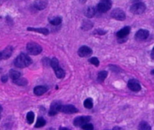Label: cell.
<instances>
[{
    "label": "cell",
    "mask_w": 154,
    "mask_h": 130,
    "mask_svg": "<svg viewBox=\"0 0 154 130\" xmlns=\"http://www.w3.org/2000/svg\"><path fill=\"white\" fill-rule=\"evenodd\" d=\"M32 60L29 56L24 53H21L19 54L14 60V66L18 68H24V67H28L32 63Z\"/></svg>",
    "instance_id": "cell-1"
},
{
    "label": "cell",
    "mask_w": 154,
    "mask_h": 130,
    "mask_svg": "<svg viewBox=\"0 0 154 130\" xmlns=\"http://www.w3.org/2000/svg\"><path fill=\"white\" fill-rule=\"evenodd\" d=\"M26 50L29 54H32V55H37L42 52V48L35 42H29L26 45Z\"/></svg>",
    "instance_id": "cell-2"
},
{
    "label": "cell",
    "mask_w": 154,
    "mask_h": 130,
    "mask_svg": "<svg viewBox=\"0 0 154 130\" xmlns=\"http://www.w3.org/2000/svg\"><path fill=\"white\" fill-rule=\"evenodd\" d=\"M112 7L111 0H100L97 5V11L100 13H105L109 11Z\"/></svg>",
    "instance_id": "cell-3"
},
{
    "label": "cell",
    "mask_w": 154,
    "mask_h": 130,
    "mask_svg": "<svg viewBox=\"0 0 154 130\" xmlns=\"http://www.w3.org/2000/svg\"><path fill=\"white\" fill-rule=\"evenodd\" d=\"M146 10V5L143 2H137L134 4L130 8V11L134 14H141Z\"/></svg>",
    "instance_id": "cell-4"
},
{
    "label": "cell",
    "mask_w": 154,
    "mask_h": 130,
    "mask_svg": "<svg viewBox=\"0 0 154 130\" xmlns=\"http://www.w3.org/2000/svg\"><path fill=\"white\" fill-rule=\"evenodd\" d=\"M111 16L117 20H124L125 19V14L120 8H116L111 12Z\"/></svg>",
    "instance_id": "cell-5"
},
{
    "label": "cell",
    "mask_w": 154,
    "mask_h": 130,
    "mask_svg": "<svg viewBox=\"0 0 154 130\" xmlns=\"http://www.w3.org/2000/svg\"><path fill=\"white\" fill-rule=\"evenodd\" d=\"M59 112L65 113H75L78 112V109L73 105L68 104V105H60L59 108Z\"/></svg>",
    "instance_id": "cell-6"
},
{
    "label": "cell",
    "mask_w": 154,
    "mask_h": 130,
    "mask_svg": "<svg viewBox=\"0 0 154 130\" xmlns=\"http://www.w3.org/2000/svg\"><path fill=\"white\" fill-rule=\"evenodd\" d=\"M91 120V117L90 116H79V117L75 118L73 121V125L75 126H81L85 125V124L89 122Z\"/></svg>",
    "instance_id": "cell-7"
},
{
    "label": "cell",
    "mask_w": 154,
    "mask_h": 130,
    "mask_svg": "<svg viewBox=\"0 0 154 130\" xmlns=\"http://www.w3.org/2000/svg\"><path fill=\"white\" fill-rule=\"evenodd\" d=\"M128 87L133 91H139L141 89L140 83L136 79H130L128 82Z\"/></svg>",
    "instance_id": "cell-8"
},
{
    "label": "cell",
    "mask_w": 154,
    "mask_h": 130,
    "mask_svg": "<svg viewBox=\"0 0 154 130\" xmlns=\"http://www.w3.org/2000/svg\"><path fill=\"white\" fill-rule=\"evenodd\" d=\"M91 54H92L91 48L86 46V45H84V46L79 48V51H78V54L80 57H89L90 55H91Z\"/></svg>",
    "instance_id": "cell-9"
},
{
    "label": "cell",
    "mask_w": 154,
    "mask_h": 130,
    "mask_svg": "<svg viewBox=\"0 0 154 130\" xmlns=\"http://www.w3.org/2000/svg\"><path fill=\"white\" fill-rule=\"evenodd\" d=\"M60 105H61V104H60V101H54L51 104L49 112H48L49 116H54V115L57 114L59 112V108H60Z\"/></svg>",
    "instance_id": "cell-10"
},
{
    "label": "cell",
    "mask_w": 154,
    "mask_h": 130,
    "mask_svg": "<svg viewBox=\"0 0 154 130\" xmlns=\"http://www.w3.org/2000/svg\"><path fill=\"white\" fill-rule=\"evenodd\" d=\"M149 31L146 30V29H139L135 34V39H139V40H144L146 39L149 36Z\"/></svg>",
    "instance_id": "cell-11"
},
{
    "label": "cell",
    "mask_w": 154,
    "mask_h": 130,
    "mask_svg": "<svg viewBox=\"0 0 154 130\" xmlns=\"http://www.w3.org/2000/svg\"><path fill=\"white\" fill-rule=\"evenodd\" d=\"M130 31H131V27L130 26H125V27H123L116 32V36H117L119 39H124V38L126 37L129 34Z\"/></svg>",
    "instance_id": "cell-12"
},
{
    "label": "cell",
    "mask_w": 154,
    "mask_h": 130,
    "mask_svg": "<svg viewBox=\"0 0 154 130\" xmlns=\"http://www.w3.org/2000/svg\"><path fill=\"white\" fill-rule=\"evenodd\" d=\"M13 52V48L11 46H8L5 49L1 51V54H2V59H8L11 56Z\"/></svg>",
    "instance_id": "cell-13"
},
{
    "label": "cell",
    "mask_w": 154,
    "mask_h": 130,
    "mask_svg": "<svg viewBox=\"0 0 154 130\" xmlns=\"http://www.w3.org/2000/svg\"><path fill=\"white\" fill-rule=\"evenodd\" d=\"M47 90H48V88L45 86H43V85H38V86L34 88L33 92L36 95H42V94H45Z\"/></svg>",
    "instance_id": "cell-14"
},
{
    "label": "cell",
    "mask_w": 154,
    "mask_h": 130,
    "mask_svg": "<svg viewBox=\"0 0 154 130\" xmlns=\"http://www.w3.org/2000/svg\"><path fill=\"white\" fill-rule=\"evenodd\" d=\"M48 2L45 0H38L34 3V7L38 10H42L46 8Z\"/></svg>",
    "instance_id": "cell-15"
},
{
    "label": "cell",
    "mask_w": 154,
    "mask_h": 130,
    "mask_svg": "<svg viewBox=\"0 0 154 130\" xmlns=\"http://www.w3.org/2000/svg\"><path fill=\"white\" fill-rule=\"evenodd\" d=\"M28 31H34V32H39L44 35H48L49 33V31L47 28H33V27H28Z\"/></svg>",
    "instance_id": "cell-16"
},
{
    "label": "cell",
    "mask_w": 154,
    "mask_h": 130,
    "mask_svg": "<svg viewBox=\"0 0 154 130\" xmlns=\"http://www.w3.org/2000/svg\"><path fill=\"white\" fill-rule=\"evenodd\" d=\"M87 17H92L96 14V9L94 7H88L84 11Z\"/></svg>",
    "instance_id": "cell-17"
},
{
    "label": "cell",
    "mask_w": 154,
    "mask_h": 130,
    "mask_svg": "<svg viewBox=\"0 0 154 130\" xmlns=\"http://www.w3.org/2000/svg\"><path fill=\"white\" fill-rule=\"evenodd\" d=\"M54 73H55L56 76H57V78H59V79H62V78L64 77L65 72H64V70H63V69L60 67V66L57 67H56L55 69H54Z\"/></svg>",
    "instance_id": "cell-18"
},
{
    "label": "cell",
    "mask_w": 154,
    "mask_h": 130,
    "mask_svg": "<svg viewBox=\"0 0 154 130\" xmlns=\"http://www.w3.org/2000/svg\"><path fill=\"white\" fill-rule=\"evenodd\" d=\"M107 75L108 73L106 70H103V71L99 72L98 75H97V81L100 82H103V81L105 80V79L106 78V76H107Z\"/></svg>",
    "instance_id": "cell-19"
},
{
    "label": "cell",
    "mask_w": 154,
    "mask_h": 130,
    "mask_svg": "<svg viewBox=\"0 0 154 130\" xmlns=\"http://www.w3.org/2000/svg\"><path fill=\"white\" fill-rule=\"evenodd\" d=\"M9 76L13 79V80H15V79L20 77V73L17 71V70H11L9 71Z\"/></svg>",
    "instance_id": "cell-20"
},
{
    "label": "cell",
    "mask_w": 154,
    "mask_h": 130,
    "mask_svg": "<svg viewBox=\"0 0 154 130\" xmlns=\"http://www.w3.org/2000/svg\"><path fill=\"white\" fill-rule=\"evenodd\" d=\"M45 124H46V121L43 117H38L35 125V128H40V127L44 126Z\"/></svg>",
    "instance_id": "cell-21"
},
{
    "label": "cell",
    "mask_w": 154,
    "mask_h": 130,
    "mask_svg": "<svg viewBox=\"0 0 154 130\" xmlns=\"http://www.w3.org/2000/svg\"><path fill=\"white\" fill-rule=\"evenodd\" d=\"M138 130H151V127L149 124L145 121H142L138 126Z\"/></svg>",
    "instance_id": "cell-22"
},
{
    "label": "cell",
    "mask_w": 154,
    "mask_h": 130,
    "mask_svg": "<svg viewBox=\"0 0 154 130\" xmlns=\"http://www.w3.org/2000/svg\"><path fill=\"white\" fill-rule=\"evenodd\" d=\"M50 23L52 25H54V26H57V25L60 24L62 22V18L60 17H54V18L51 19V20H49Z\"/></svg>",
    "instance_id": "cell-23"
},
{
    "label": "cell",
    "mask_w": 154,
    "mask_h": 130,
    "mask_svg": "<svg viewBox=\"0 0 154 130\" xmlns=\"http://www.w3.org/2000/svg\"><path fill=\"white\" fill-rule=\"evenodd\" d=\"M15 84L18 85H26L27 84V80L24 78H18V79H15V80H13Z\"/></svg>",
    "instance_id": "cell-24"
},
{
    "label": "cell",
    "mask_w": 154,
    "mask_h": 130,
    "mask_svg": "<svg viewBox=\"0 0 154 130\" xmlns=\"http://www.w3.org/2000/svg\"><path fill=\"white\" fill-rule=\"evenodd\" d=\"M34 117H35V115H34L33 112L29 111V113H27L26 114V120L29 124H32L34 121Z\"/></svg>",
    "instance_id": "cell-25"
},
{
    "label": "cell",
    "mask_w": 154,
    "mask_h": 130,
    "mask_svg": "<svg viewBox=\"0 0 154 130\" xmlns=\"http://www.w3.org/2000/svg\"><path fill=\"white\" fill-rule=\"evenodd\" d=\"M84 106L88 109H91L93 107V101L91 98H87L84 101Z\"/></svg>",
    "instance_id": "cell-26"
},
{
    "label": "cell",
    "mask_w": 154,
    "mask_h": 130,
    "mask_svg": "<svg viewBox=\"0 0 154 130\" xmlns=\"http://www.w3.org/2000/svg\"><path fill=\"white\" fill-rule=\"evenodd\" d=\"M50 64H51V67L53 69H55L56 67H59V62L56 57H53L51 60H50Z\"/></svg>",
    "instance_id": "cell-27"
},
{
    "label": "cell",
    "mask_w": 154,
    "mask_h": 130,
    "mask_svg": "<svg viewBox=\"0 0 154 130\" xmlns=\"http://www.w3.org/2000/svg\"><path fill=\"white\" fill-rule=\"evenodd\" d=\"M88 61H89L91 63H92L93 65L96 66V67H98L99 63H100V62H99L98 59H97V57H91V58H90L89 60H88Z\"/></svg>",
    "instance_id": "cell-28"
},
{
    "label": "cell",
    "mask_w": 154,
    "mask_h": 130,
    "mask_svg": "<svg viewBox=\"0 0 154 130\" xmlns=\"http://www.w3.org/2000/svg\"><path fill=\"white\" fill-rule=\"evenodd\" d=\"M82 128L84 130H93L94 129V126H93L92 124L88 122V123H86V124H85V125H82Z\"/></svg>",
    "instance_id": "cell-29"
},
{
    "label": "cell",
    "mask_w": 154,
    "mask_h": 130,
    "mask_svg": "<svg viewBox=\"0 0 154 130\" xmlns=\"http://www.w3.org/2000/svg\"><path fill=\"white\" fill-rule=\"evenodd\" d=\"M106 32V31L102 30V29H97V30L94 31V33H97V34H98V35H104Z\"/></svg>",
    "instance_id": "cell-30"
},
{
    "label": "cell",
    "mask_w": 154,
    "mask_h": 130,
    "mask_svg": "<svg viewBox=\"0 0 154 130\" xmlns=\"http://www.w3.org/2000/svg\"><path fill=\"white\" fill-rule=\"evenodd\" d=\"M1 80H2V82H6L7 81H8V76H7V75H4V76H2V78H1Z\"/></svg>",
    "instance_id": "cell-31"
},
{
    "label": "cell",
    "mask_w": 154,
    "mask_h": 130,
    "mask_svg": "<svg viewBox=\"0 0 154 130\" xmlns=\"http://www.w3.org/2000/svg\"><path fill=\"white\" fill-rule=\"evenodd\" d=\"M112 130H122V128H120V127H119V126H116L112 128Z\"/></svg>",
    "instance_id": "cell-32"
},
{
    "label": "cell",
    "mask_w": 154,
    "mask_h": 130,
    "mask_svg": "<svg viewBox=\"0 0 154 130\" xmlns=\"http://www.w3.org/2000/svg\"><path fill=\"white\" fill-rule=\"evenodd\" d=\"M151 57L154 60V47L152 50V52H151Z\"/></svg>",
    "instance_id": "cell-33"
},
{
    "label": "cell",
    "mask_w": 154,
    "mask_h": 130,
    "mask_svg": "<svg viewBox=\"0 0 154 130\" xmlns=\"http://www.w3.org/2000/svg\"><path fill=\"white\" fill-rule=\"evenodd\" d=\"M59 130H70V129L68 128H66V127H60V128H59Z\"/></svg>",
    "instance_id": "cell-34"
},
{
    "label": "cell",
    "mask_w": 154,
    "mask_h": 130,
    "mask_svg": "<svg viewBox=\"0 0 154 130\" xmlns=\"http://www.w3.org/2000/svg\"><path fill=\"white\" fill-rule=\"evenodd\" d=\"M2 106L0 105V113L2 112Z\"/></svg>",
    "instance_id": "cell-35"
},
{
    "label": "cell",
    "mask_w": 154,
    "mask_h": 130,
    "mask_svg": "<svg viewBox=\"0 0 154 130\" xmlns=\"http://www.w3.org/2000/svg\"><path fill=\"white\" fill-rule=\"evenodd\" d=\"M151 74L153 75V76H154V70H152V71H151Z\"/></svg>",
    "instance_id": "cell-36"
},
{
    "label": "cell",
    "mask_w": 154,
    "mask_h": 130,
    "mask_svg": "<svg viewBox=\"0 0 154 130\" xmlns=\"http://www.w3.org/2000/svg\"><path fill=\"white\" fill-rule=\"evenodd\" d=\"M2 54H1V51H0V60H2Z\"/></svg>",
    "instance_id": "cell-37"
},
{
    "label": "cell",
    "mask_w": 154,
    "mask_h": 130,
    "mask_svg": "<svg viewBox=\"0 0 154 130\" xmlns=\"http://www.w3.org/2000/svg\"><path fill=\"white\" fill-rule=\"evenodd\" d=\"M0 119H1V116H0Z\"/></svg>",
    "instance_id": "cell-38"
}]
</instances>
